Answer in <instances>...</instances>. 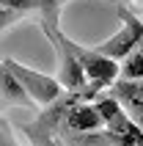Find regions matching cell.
<instances>
[{
  "instance_id": "cell-7",
  "label": "cell",
  "mask_w": 143,
  "mask_h": 146,
  "mask_svg": "<svg viewBox=\"0 0 143 146\" xmlns=\"http://www.w3.org/2000/svg\"><path fill=\"white\" fill-rule=\"evenodd\" d=\"M121 77L124 80H143V47H138L135 52H129L121 61Z\"/></svg>"
},
{
  "instance_id": "cell-8",
  "label": "cell",
  "mask_w": 143,
  "mask_h": 146,
  "mask_svg": "<svg viewBox=\"0 0 143 146\" xmlns=\"http://www.w3.org/2000/svg\"><path fill=\"white\" fill-rule=\"evenodd\" d=\"M3 11H14V14H25V11H36L39 14L44 0H0Z\"/></svg>"
},
{
  "instance_id": "cell-5",
  "label": "cell",
  "mask_w": 143,
  "mask_h": 146,
  "mask_svg": "<svg viewBox=\"0 0 143 146\" xmlns=\"http://www.w3.org/2000/svg\"><path fill=\"white\" fill-rule=\"evenodd\" d=\"M64 124H66L69 132H94V130H99V127L105 124V119H102V113L96 110V105L77 102V105L66 113V121Z\"/></svg>"
},
{
  "instance_id": "cell-6",
  "label": "cell",
  "mask_w": 143,
  "mask_h": 146,
  "mask_svg": "<svg viewBox=\"0 0 143 146\" xmlns=\"http://www.w3.org/2000/svg\"><path fill=\"white\" fill-rule=\"evenodd\" d=\"M3 102H6V105L14 102V105L33 108V110H36V99L28 94V88L19 83V77H17L14 72H8V69H3Z\"/></svg>"
},
{
  "instance_id": "cell-9",
  "label": "cell",
  "mask_w": 143,
  "mask_h": 146,
  "mask_svg": "<svg viewBox=\"0 0 143 146\" xmlns=\"http://www.w3.org/2000/svg\"><path fill=\"white\" fill-rule=\"evenodd\" d=\"M41 11H61V0H44ZM41 11H39V14H41Z\"/></svg>"
},
{
  "instance_id": "cell-2",
  "label": "cell",
  "mask_w": 143,
  "mask_h": 146,
  "mask_svg": "<svg viewBox=\"0 0 143 146\" xmlns=\"http://www.w3.org/2000/svg\"><path fill=\"white\" fill-rule=\"evenodd\" d=\"M61 36H64L66 47L77 55V61L83 64V69H85V77L91 83H102V86H113V83L121 77V61H113V58H107L105 52H99L96 47H83V44H77L74 39H69L64 31H61Z\"/></svg>"
},
{
  "instance_id": "cell-3",
  "label": "cell",
  "mask_w": 143,
  "mask_h": 146,
  "mask_svg": "<svg viewBox=\"0 0 143 146\" xmlns=\"http://www.w3.org/2000/svg\"><path fill=\"white\" fill-rule=\"evenodd\" d=\"M119 17L124 22V28H119L107 41L96 44V50L105 52L107 58H113V61H124L129 52H135L140 47V41H143V19L140 17H135L124 6H119Z\"/></svg>"
},
{
  "instance_id": "cell-1",
  "label": "cell",
  "mask_w": 143,
  "mask_h": 146,
  "mask_svg": "<svg viewBox=\"0 0 143 146\" xmlns=\"http://www.w3.org/2000/svg\"><path fill=\"white\" fill-rule=\"evenodd\" d=\"M3 69L14 72L17 77H19V83L28 88V94L36 99V105H41V108L52 105L55 99H61V97L66 94L64 83L58 80V77H50V74H44V72H36V69H30V66L19 64V61L3 58Z\"/></svg>"
},
{
  "instance_id": "cell-10",
  "label": "cell",
  "mask_w": 143,
  "mask_h": 146,
  "mask_svg": "<svg viewBox=\"0 0 143 146\" xmlns=\"http://www.w3.org/2000/svg\"><path fill=\"white\" fill-rule=\"evenodd\" d=\"M140 47H143V41H140Z\"/></svg>"
},
{
  "instance_id": "cell-4",
  "label": "cell",
  "mask_w": 143,
  "mask_h": 146,
  "mask_svg": "<svg viewBox=\"0 0 143 146\" xmlns=\"http://www.w3.org/2000/svg\"><path fill=\"white\" fill-rule=\"evenodd\" d=\"M110 88L129 110V116L143 127V80H116Z\"/></svg>"
}]
</instances>
